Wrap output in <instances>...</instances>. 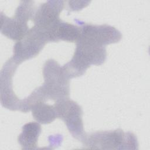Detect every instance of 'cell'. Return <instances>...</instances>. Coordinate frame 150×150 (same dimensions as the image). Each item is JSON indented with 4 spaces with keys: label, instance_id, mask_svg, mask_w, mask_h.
Wrapping results in <instances>:
<instances>
[{
    "label": "cell",
    "instance_id": "obj_1",
    "mask_svg": "<svg viewBox=\"0 0 150 150\" xmlns=\"http://www.w3.org/2000/svg\"><path fill=\"white\" fill-rule=\"evenodd\" d=\"M43 74V84L26 98L30 107L37 101L52 100L56 102L69 98L70 79L55 60L50 59L45 63Z\"/></svg>",
    "mask_w": 150,
    "mask_h": 150
},
{
    "label": "cell",
    "instance_id": "obj_2",
    "mask_svg": "<svg viewBox=\"0 0 150 150\" xmlns=\"http://www.w3.org/2000/svg\"><path fill=\"white\" fill-rule=\"evenodd\" d=\"M82 143L86 148L91 149H138V145L133 133L121 129L87 134Z\"/></svg>",
    "mask_w": 150,
    "mask_h": 150
},
{
    "label": "cell",
    "instance_id": "obj_3",
    "mask_svg": "<svg viewBox=\"0 0 150 150\" xmlns=\"http://www.w3.org/2000/svg\"><path fill=\"white\" fill-rule=\"evenodd\" d=\"M35 4L32 1H22L17 7L15 15L9 18L1 12V32L8 38L19 41L29 30L28 22L33 19Z\"/></svg>",
    "mask_w": 150,
    "mask_h": 150
},
{
    "label": "cell",
    "instance_id": "obj_4",
    "mask_svg": "<svg viewBox=\"0 0 150 150\" xmlns=\"http://www.w3.org/2000/svg\"><path fill=\"white\" fill-rule=\"evenodd\" d=\"M54 106L57 117L64 121L73 137L83 142L87 134L84 129L81 106L69 98L54 102Z\"/></svg>",
    "mask_w": 150,
    "mask_h": 150
},
{
    "label": "cell",
    "instance_id": "obj_5",
    "mask_svg": "<svg viewBox=\"0 0 150 150\" xmlns=\"http://www.w3.org/2000/svg\"><path fill=\"white\" fill-rule=\"evenodd\" d=\"M122 38L121 32L108 25H96L86 23L80 28L77 41L97 47L118 42Z\"/></svg>",
    "mask_w": 150,
    "mask_h": 150
},
{
    "label": "cell",
    "instance_id": "obj_6",
    "mask_svg": "<svg viewBox=\"0 0 150 150\" xmlns=\"http://www.w3.org/2000/svg\"><path fill=\"white\" fill-rule=\"evenodd\" d=\"M46 43L42 32L33 26L22 39L16 41L13 46L12 58L19 65L38 55Z\"/></svg>",
    "mask_w": 150,
    "mask_h": 150
},
{
    "label": "cell",
    "instance_id": "obj_7",
    "mask_svg": "<svg viewBox=\"0 0 150 150\" xmlns=\"http://www.w3.org/2000/svg\"><path fill=\"white\" fill-rule=\"evenodd\" d=\"M18 65L12 57L3 66L1 71V103L5 108L12 111L22 110L23 100L19 99L12 89V77Z\"/></svg>",
    "mask_w": 150,
    "mask_h": 150
},
{
    "label": "cell",
    "instance_id": "obj_8",
    "mask_svg": "<svg viewBox=\"0 0 150 150\" xmlns=\"http://www.w3.org/2000/svg\"><path fill=\"white\" fill-rule=\"evenodd\" d=\"M39 29L43 32L47 43L59 40L76 43L80 32V28L61 19L46 29Z\"/></svg>",
    "mask_w": 150,
    "mask_h": 150
},
{
    "label": "cell",
    "instance_id": "obj_9",
    "mask_svg": "<svg viewBox=\"0 0 150 150\" xmlns=\"http://www.w3.org/2000/svg\"><path fill=\"white\" fill-rule=\"evenodd\" d=\"M64 6V1H47L41 4L35 12L34 26L46 29L53 25L60 19L59 16Z\"/></svg>",
    "mask_w": 150,
    "mask_h": 150
},
{
    "label": "cell",
    "instance_id": "obj_10",
    "mask_svg": "<svg viewBox=\"0 0 150 150\" xmlns=\"http://www.w3.org/2000/svg\"><path fill=\"white\" fill-rule=\"evenodd\" d=\"M41 131V126L38 122H29L25 124L18 138V142L22 146V149H36Z\"/></svg>",
    "mask_w": 150,
    "mask_h": 150
},
{
    "label": "cell",
    "instance_id": "obj_11",
    "mask_svg": "<svg viewBox=\"0 0 150 150\" xmlns=\"http://www.w3.org/2000/svg\"><path fill=\"white\" fill-rule=\"evenodd\" d=\"M33 118L39 123L47 124L52 122L57 117L55 107L45 101H37L30 107Z\"/></svg>",
    "mask_w": 150,
    "mask_h": 150
}]
</instances>
